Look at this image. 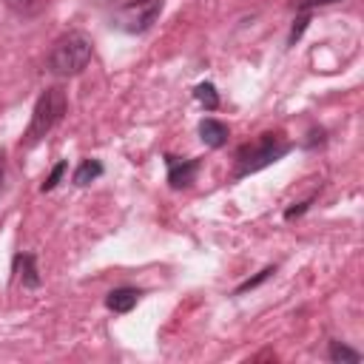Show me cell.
<instances>
[{"label": "cell", "mask_w": 364, "mask_h": 364, "mask_svg": "<svg viewBox=\"0 0 364 364\" xmlns=\"http://www.w3.org/2000/svg\"><path fill=\"white\" fill-rule=\"evenodd\" d=\"M100 173H102V165H100L97 159H82L80 168L74 171V182H77V185H88V182H94Z\"/></svg>", "instance_id": "9c48e42d"}, {"label": "cell", "mask_w": 364, "mask_h": 364, "mask_svg": "<svg viewBox=\"0 0 364 364\" xmlns=\"http://www.w3.org/2000/svg\"><path fill=\"white\" fill-rule=\"evenodd\" d=\"M88 60H91V40L80 31H68L54 43L48 54V68L60 77H74L88 65Z\"/></svg>", "instance_id": "6da1fadb"}, {"label": "cell", "mask_w": 364, "mask_h": 364, "mask_svg": "<svg viewBox=\"0 0 364 364\" xmlns=\"http://www.w3.org/2000/svg\"><path fill=\"white\" fill-rule=\"evenodd\" d=\"M199 171V162L196 159H176V156H168V182L173 188H188L193 182Z\"/></svg>", "instance_id": "5b68a950"}, {"label": "cell", "mask_w": 364, "mask_h": 364, "mask_svg": "<svg viewBox=\"0 0 364 364\" xmlns=\"http://www.w3.org/2000/svg\"><path fill=\"white\" fill-rule=\"evenodd\" d=\"M46 3H48V0H6V6H9L11 11H17V14H23V17L37 14Z\"/></svg>", "instance_id": "8fae6325"}, {"label": "cell", "mask_w": 364, "mask_h": 364, "mask_svg": "<svg viewBox=\"0 0 364 364\" xmlns=\"http://www.w3.org/2000/svg\"><path fill=\"white\" fill-rule=\"evenodd\" d=\"M327 3H336V0H296V9L299 11H307L313 6H327Z\"/></svg>", "instance_id": "9a60e30c"}, {"label": "cell", "mask_w": 364, "mask_h": 364, "mask_svg": "<svg viewBox=\"0 0 364 364\" xmlns=\"http://www.w3.org/2000/svg\"><path fill=\"white\" fill-rule=\"evenodd\" d=\"M17 270H20V282L26 287H37L40 284V276H37V267H34V256H17Z\"/></svg>", "instance_id": "ba28073f"}, {"label": "cell", "mask_w": 364, "mask_h": 364, "mask_svg": "<svg viewBox=\"0 0 364 364\" xmlns=\"http://www.w3.org/2000/svg\"><path fill=\"white\" fill-rule=\"evenodd\" d=\"M193 94H196V100H199V102H202V105H205L208 111H213V108L219 105V97H216V88H213L210 82H202V85H196V91H193Z\"/></svg>", "instance_id": "7c38bea8"}, {"label": "cell", "mask_w": 364, "mask_h": 364, "mask_svg": "<svg viewBox=\"0 0 364 364\" xmlns=\"http://www.w3.org/2000/svg\"><path fill=\"white\" fill-rule=\"evenodd\" d=\"M63 173H65V162H57V165H54V171L48 173V179L43 182V191H51V188L60 182V176H63Z\"/></svg>", "instance_id": "4fadbf2b"}, {"label": "cell", "mask_w": 364, "mask_h": 364, "mask_svg": "<svg viewBox=\"0 0 364 364\" xmlns=\"http://www.w3.org/2000/svg\"><path fill=\"white\" fill-rule=\"evenodd\" d=\"M199 136L205 145L210 148H222L228 142V125L219 122V119H202L199 122Z\"/></svg>", "instance_id": "8992f818"}, {"label": "cell", "mask_w": 364, "mask_h": 364, "mask_svg": "<svg viewBox=\"0 0 364 364\" xmlns=\"http://www.w3.org/2000/svg\"><path fill=\"white\" fill-rule=\"evenodd\" d=\"M287 151H290V142H284L279 134H262L256 142L245 145L236 154V171H233V176L239 179V176H247L253 171H262L264 165L282 159Z\"/></svg>", "instance_id": "7a4b0ae2"}, {"label": "cell", "mask_w": 364, "mask_h": 364, "mask_svg": "<svg viewBox=\"0 0 364 364\" xmlns=\"http://www.w3.org/2000/svg\"><path fill=\"white\" fill-rule=\"evenodd\" d=\"M330 361H336V364H358L361 361V353L344 347L341 341H333L330 344Z\"/></svg>", "instance_id": "30bf717a"}, {"label": "cell", "mask_w": 364, "mask_h": 364, "mask_svg": "<svg viewBox=\"0 0 364 364\" xmlns=\"http://www.w3.org/2000/svg\"><path fill=\"white\" fill-rule=\"evenodd\" d=\"M136 301H139V290H134V287L111 290V293H108V299H105V304H108L114 313H128V310H134V307H136Z\"/></svg>", "instance_id": "52a82bcc"}, {"label": "cell", "mask_w": 364, "mask_h": 364, "mask_svg": "<svg viewBox=\"0 0 364 364\" xmlns=\"http://www.w3.org/2000/svg\"><path fill=\"white\" fill-rule=\"evenodd\" d=\"M159 11H162V0H131L117 11L114 20L122 31L136 34V31L151 28V23L159 17Z\"/></svg>", "instance_id": "277c9868"}, {"label": "cell", "mask_w": 364, "mask_h": 364, "mask_svg": "<svg viewBox=\"0 0 364 364\" xmlns=\"http://www.w3.org/2000/svg\"><path fill=\"white\" fill-rule=\"evenodd\" d=\"M65 114V91L63 88H46L34 105V114H31V122L26 128V145H34L40 142Z\"/></svg>", "instance_id": "3957f363"}, {"label": "cell", "mask_w": 364, "mask_h": 364, "mask_svg": "<svg viewBox=\"0 0 364 364\" xmlns=\"http://www.w3.org/2000/svg\"><path fill=\"white\" fill-rule=\"evenodd\" d=\"M270 273H273V267H264V270H262V273H259L256 279H247V282H245V284H242V287H239L236 293H245V290H250V287H256V284H259V282H264V279H267Z\"/></svg>", "instance_id": "5bb4252c"}, {"label": "cell", "mask_w": 364, "mask_h": 364, "mask_svg": "<svg viewBox=\"0 0 364 364\" xmlns=\"http://www.w3.org/2000/svg\"><path fill=\"white\" fill-rule=\"evenodd\" d=\"M3 179H6V154L0 148V188H3Z\"/></svg>", "instance_id": "2e32d148"}]
</instances>
